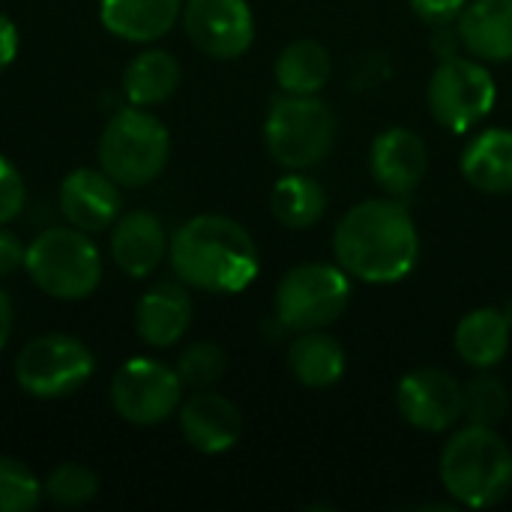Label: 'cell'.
<instances>
[{
  "label": "cell",
  "mask_w": 512,
  "mask_h": 512,
  "mask_svg": "<svg viewBox=\"0 0 512 512\" xmlns=\"http://www.w3.org/2000/svg\"><path fill=\"white\" fill-rule=\"evenodd\" d=\"M336 264L366 285H396L420 261V234L411 210L399 198H369L354 204L333 231Z\"/></svg>",
  "instance_id": "cell-1"
},
{
  "label": "cell",
  "mask_w": 512,
  "mask_h": 512,
  "mask_svg": "<svg viewBox=\"0 0 512 512\" xmlns=\"http://www.w3.org/2000/svg\"><path fill=\"white\" fill-rule=\"evenodd\" d=\"M426 102L435 123L465 135L492 114L498 102V84L489 63L456 54L450 60H438L426 87Z\"/></svg>",
  "instance_id": "cell-8"
},
{
  "label": "cell",
  "mask_w": 512,
  "mask_h": 512,
  "mask_svg": "<svg viewBox=\"0 0 512 512\" xmlns=\"http://www.w3.org/2000/svg\"><path fill=\"white\" fill-rule=\"evenodd\" d=\"M225 369H228V357L216 342H195L177 360V375L183 387L192 390H210L225 378Z\"/></svg>",
  "instance_id": "cell-29"
},
{
  "label": "cell",
  "mask_w": 512,
  "mask_h": 512,
  "mask_svg": "<svg viewBox=\"0 0 512 512\" xmlns=\"http://www.w3.org/2000/svg\"><path fill=\"white\" fill-rule=\"evenodd\" d=\"M24 198H27V189H24L21 171L6 156H0V225L12 222L21 213Z\"/></svg>",
  "instance_id": "cell-30"
},
{
  "label": "cell",
  "mask_w": 512,
  "mask_h": 512,
  "mask_svg": "<svg viewBox=\"0 0 512 512\" xmlns=\"http://www.w3.org/2000/svg\"><path fill=\"white\" fill-rule=\"evenodd\" d=\"M183 399V381L177 369L153 360L132 357L126 360L111 381V405L117 417L132 426H159L165 423Z\"/></svg>",
  "instance_id": "cell-10"
},
{
  "label": "cell",
  "mask_w": 512,
  "mask_h": 512,
  "mask_svg": "<svg viewBox=\"0 0 512 512\" xmlns=\"http://www.w3.org/2000/svg\"><path fill=\"white\" fill-rule=\"evenodd\" d=\"M189 42L213 60H237L255 42V15L246 0H189L183 6Z\"/></svg>",
  "instance_id": "cell-12"
},
{
  "label": "cell",
  "mask_w": 512,
  "mask_h": 512,
  "mask_svg": "<svg viewBox=\"0 0 512 512\" xmlns=\"http://www.w3.org/2000/svg\"><path fill=\"white\" fill-rule=\"evenodd\" d=\"M42 495V483L24 462L0 456V512L36 510L42 504Z\"/></svg>",
  "instance_id": "cell-28"
},
{
  "label": "cell",
  "mask_w": 512,
  "mask_h": 512,
  "mask_svg": "<svg viewBox=\"0 0 512 512\" xmlns=\"http://www.w3.org/2000/svg\"><path fill=\"white\" fill-rule=\"evenodd\" d=\"M512 327L504 315V309L483 306L468 312L453 333L456 354L465 366L471 369H495L507 360L510 354Z\"/></svg>",
  "instance_id": "cell-20"
},
{
  "label": "cell",
  "mask_w": 512,
  "mask_h": 512,
  "mask_svg": "<svg viewBox=\"0 0 512 512\" xmlns=\"http://www.w3.org/2000/svg\"><path fill=\"white\" fill-rule=\"evenodd\" d=\"M60 213L69 225L96 234L117 222L120 216V186L102 168H75L60 183Z\"/></svg>",
  "instance_id": "cell-15"
},
{
  "label": "cell",
  "mask_w": 512,
  "mask_h": 512,
  "mask_svg": "<svg viewBox=\"0 0 512 512\" xmlns=\"http://www.w3.org/2000/svg\"><path fill=\"white\" fill-rule=\"evenodd\" d=\"M465 387V420L477 426H495L510 411V390L489 369H480Z\"/></svg>",
  "instance_id": "cell-26"
},
{
  "label": "cell",
  "mask_w": 512,
  "mask_h": 512,
  "mask_svg": "<svg viewBox=\"0 0 512 512\" xmlns=\"http://www.w3.org/2000/svg\"><path fill=\"white\" fill-rule=\"evenodd\" d=\"M183 15V0H99V21L126 42H156Z\"/></svg>",
  "instance_id": "cell-19"
},
{
  "label": "cell",
  "mask_w": 512,
  "mask_h": 512,
  "mask_svg": "<svg viewBox=\"0 0 512 512\" xmlns=\"http://www.w3.org/2000/svg\"><path fill=\"white\" fill-rule=\"evenodd\" d=\"M177 420L183 441L204 456L228 453L243 435L240 408L228 396L213 390H195V396L180 402Z\"/></svg>",
  "instance_id": "cell-14"
},
{
  "label": "cell",
  "mask_w": 512,
  "mask_h": 512,
  "mask_svg": "<svg viewBox=\"0 0 512 512\" xmlns=\"http://www.w3.org/2000/svg\"><path fill=\"white\" fill-rule=\"evenodd\" d=\"M438 474L453 504L498 507L512 492V447L495 426L468 423L444 444Z\"/></svg>",
  "instance_id": "cell-3"
},
{
  "label": "cell",
  "mask_w": 512,
  "mask_h": 512,
  "mask_svg": "<svg viewBox=\"0 0 512 512\" xmlns=\"http://www.w3.org/2000/svg\"><path fill=\"white\" fill-rule=\"evenodd\" d=\"M459 48H462V36H459V30H453L450 24L435 27V33H432V51H435V57H438V60H450V57H456V54H459Z\"/></svg>",
  "instance_id": "cell-33"
},
{
  "label": "cell",
  "mask_w": 512,
  "mask_h": 512,
  "mask_svg": "<svg viewBox=\"0 0 512 512\" xmlns=\"http://www.w3.org/2000/svg\"><path fill=\"white\" fill-rule=\"evenodd\" d=\"M96 369L90 348L66 333L30 339L15 357V381L33 399H63L78 393Z\"/></svg>",
  "instance_id": "cell-9"
},
{
  "label": "cell",
  "mask_w": 512,
  "mask_h": 512,
  "mask_svg": "<svg viewBox=\"0 0 512 512\" xmlns=\"http://www.w3.org/2000/svg\"><path fill=\"white\" fill-rule=\"evenodd\" d=\"M168 258L183 285L210 294H240L261 270L252 234L219 213H201L183 222L168 243Z\"/></svg>",
  "instance_id": "cell-2"
},
{
  "label": "cell",
  "mask_w": 512,
  "mask_h": 512,
  "mask_svg": "<svg viewBox=\"0 0 512 512\" xmlns=\"http://www.w3.org/2000/svg\"><path fill=\"white\" fill-rule=\"evenodd\" d=\"M456 30L471 57L483 63L512 60V0H468Z\"/></svg>",
  "instance_id": "cell-18"
},
{
  "label": "cell",
  "mask_w": 512,
  "mask_h": 512,
  "mask_svg": "<svg viewBox=\"0 0 512 512\" xmlns=\"http://www.w3.org/2000/svg\"><path fill=\"white\" fill-rule=\"evenodd\" d=\"M165 252H168V237L156 213L132 210L117 219L111 231V258L126 276L132 279L150 276L162 264Z\"/></svg>",
  "instance_id": "cell-16"
},
{
  "label": "cell",
  "mask_w": 512,
  "mask_h": 512,
  "mask_svg": "<svg viewBox=\"0 0 512 512\" xmlns=\"http://www.w3.org/2000/svg\"><path fill=\"white\" fill-rule=\"evenodd\" d=\"M192 324V297L177 282L153 285L135 309V330L150 348L177 345Z\"/></svg>",
  "instance_id": "cell-17"
},
{
  "label": "cell",
  "mask_w": 512,
  "mask_h": 512,
  "mask_svg": "<svg viewBox=\"0 0 512 512\" xmlns=\"http://www.w3.org/2000/svg\"><path fill=\"white\" fill-rule=\"evenodd\" d=\"M24 270L54 300H84L102 282V258L87 231L75 225L45 228L24 252Z\"/></svg>",
  "instance_id": "cell-5"
},
{
  "label": "cell",
  "mask_w": 512,
  "mask_h": 512,
  "mask_svg": "<svg viewBox=\"0 0 512 512\" xmlns=\"http://www.w3.org/2000/svg\"><path fill=\"white\" fill-rule=\"evenodd\" d=\"M414 15L423 18L432 27H444V24H456L459 15L465 12L468 0H408Z\"/></svg>",
  "instance_id": "cell-31"
},
{
  "label": "cell",
  "mask_w": 512,
  "mask_h": 512,
  "mask_svg": "<svg viewBox=\"0 0 512 512\" xmlns=\"http://www.w3.org/2000/svg\"><path fill=\"white\" fill-rule=\"evenodd\" d=\"M273 75L282 93L318 96L330 84L333 57L327 45H321L318 39H294L279 51Z\"/></svg>",
  "instance_id": "cell-23"
},
{
  "label": "cell",
  "mask_w": 512,
  "mask_h": 512,
  "mask_svg": "<svg viewBox=\"0 0 512 512\" xmlns=\"http://www.w3.org/2000/svg\"><path fill=\"white\" fill-rule=\"evenodd\" d=\"M339 123L327 102L318 96L279 93L264 120V144L288 171H309L321 165L336 147Z\"/></svg>",
  "instance_id": "cell-4"
},
{
  "label": "cell",
  "mask_w": 512,
  "mask_h": 512,
  "mask_svg": "<svg viewBox=\"0 0 512 512\" xmlns=\"http://www.w3.org/2000/svg\"><path fill=\"white\" fill-rule=\"evenodd\" d=\"M24 252H27V246L12 231L0 228V276L15 273L24 264Z\"/></svg>",
  "instance_id": "cell-32"
},
{
  "label": "cell",
  "mask_w": 512,
  "mask_h": 512,
  "mask_svg": "<svg viewBox=\"0 0 512 512\" xmlns=\"http://www.w3.org/2000/svg\"><path fill=\"white\" fill-rule=\"evenodd\" d=\"M18 54V27L9 15L0 12V72L15 60Z\"/></svg>",
  "instance_id": "cell-34"
},
{
  "label": "cell",
  "mask_w": 512,
  "mask_h": 512,
  "mask_svg": "<svg viewBox=\"0 0 512 512\" xmlns=\"http://www.w3.org/2000/svg\"><path fill=\"white\" fill-rule=\"evenodd\" d=\"M171 153V135L159 117L129 105L120 108L102 129L99 168L117 186H144L156 180Z\"/></svg>",
  "instance_id": "cell-6"
},
{
  "label": "cell",
  "mask_w": 512,
  "mask_h": 512,
  "mask_svg": "<svg viewBox=\"0 0 512 512\" xmlns=\"http://www.w3.org/2000/svg\"><path fill=\"white\" fill-rule=\"evenodd\" d=\"M369 171L390 198L408 201L429 171V147L423 135L408 126H390L378 132L369 150Z\"/></svg>",
  "instance_id": "cell-13"
},
{
  "label": "cell",
  "mask_w": 512,
  "mask_h": 512,
  "mask_svg": "<svg viewBox=\"0 0 512 512\" xmlns=\"http://www.w3.org/2000/svg\"><path fill=\"white\" fill-rule=\"evenodd\" d=\"M9 333H12V303H9L6 291L0 288V351L9 342Z\"/></svg>",
  "instance_id": "cell-35"
},
{
  "label": "cell",
  "mask_w": 512,
  "mask_h": 512,
  "mask_svg": "<svg viewBox=\"0 0 512 512\" xmlns=\"http://www.w3.org/2000/svg\"><path fill=\"white\" fill-rule=\"evenodd\" d=\"M345 366H348L345 348L327 330L297 333V339L288 345V369L309 390H324L339 384Z\"/></svg>",
  "instance_id": "cell-22"
},
{
  "label": "cell",
  "mask_w": 512,
  "mask_h": 512,
  "mask_svg": "<svg viewBox=\"0 0 512 512\" xmlns=\"http://www.w3.org/2000/svg\"><path fill=\"white\" fill-rule=\"evenodd\" d=\"M351 303V276L339 264L306 261L291 267L276 285V321L288 333L327 330Z\"/></svg>",
  "instance_id": "cell-7"
},
{
  "label": "cell",
  "mask_w": 512,
  "mask_h": 512,
  "mask_svg": "<svg viewBox=\"0 0 512 512\" xmlns=\"http://www.w3.org/2000/svg\"><path fill=\"white\" fill-rule=\"evenodd\" d=\"M180 78H183V69H180L177 57L162 48H150V51H141L126 66L123 93H126L129 105H138V108L159 105L180 87Z\"/></svg>",
  "instance_id": "cell-24"
},
{
  "label": "cell",
  "mask_w": 512,
  "mask_h": 512,
  "mask_svg": "<svg viewBox=\"0 0 512 512\" xmlns=\"http://www.w3.org/2000/svg\"><path fill=\"white\" fill-rule=\"evenodd\" d=\"M45 498L54 504V507H63V510H78L84 504H90L99 492V477L78 465V462H66V465H57L45 486H42Z\"/></svg>",
  "instance_id": "cell-27"
},
{
  "label": "cell",
  "mask_w": 512,
  "mask_h": 512,
  "mask_svg": "<svg viewBox=\"0 0 512 512\" xmlns=\"http://www.w3.org/2000/svg\"><path fill=\"white\" fill-rule=\"evenodd\" d=\"M504 315H507V321H510V327H512V300L504 306Z\"/></svg>",
  "instance_id": "cell-36"
},
{
  "label": "cell",
  "mask_w": 512,
  "mask_h": 512,
  "mask_svg": "<svg viewBox=\"0 0 512 512\" xmlns=\"http://www.w3.org/2000/svg\"><path fill=\"white\" fill-rule=\"evenodd\" d=\"M270 210L279 225H285L291 231H306L324 216L327 189L315 177H309L303 171H291L273 186Z\"/></svg>",
  "instance_id": "cell-25"
},
{
  "label": "cell",
  "mask_w": 512,
  "mask_h": 512,
  "mask_svg": "<svg viewBox=\"0 0 512 512\" xmlns=\"http://www.w3.org/2000/svg\"><path fill=\"white\" fill-rule=\"evenodd\" d=\"M396 411L411 429L441 435L465 417V387L444 369H414L396 387Z\"/></svg>",
  "instance_id": "cell-11"
},
{
  "label": "cell",
  "mask_w": 512,
  "mask_h": 512,
  "mask_svg": "<svg viewBox=\"0 0 512 512\" xmlns=\"http://www.w3.org/2000/svg\"><path fill=\"white\" fill-rule=\"evenodd\" d=\"M462 174L477 192H512V129L495 126L477 132L462 153Z\"/></svg>",
  "instance_id": "cell-21"
}]
</instances>
